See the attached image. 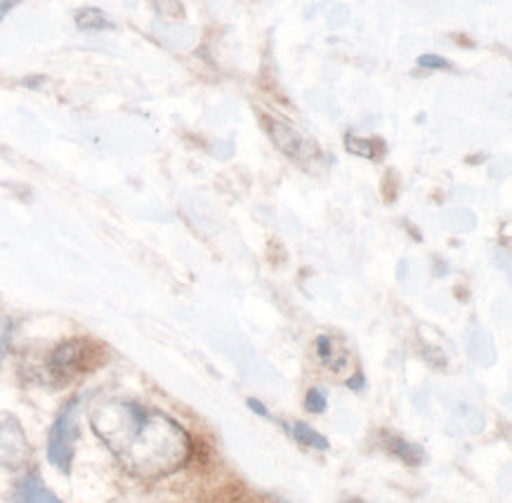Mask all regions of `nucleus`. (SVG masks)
<instances>
[{"label":"nucleus","instance_id":"nucleus-12","mask_svg":"<svg viewBox=\"0 0 512 503\" xmlns=\"http://www.w3.org/2000/svg\"><path fill=\"white\" fill-rule=\"evenodd\" d=\"M418 67L430 69V71H442V69H451V62L444 60L439 55H423L418 57Z\"/></svg>","mask_w":512,"mask_h":503},{"label":"nucleus","instance_id":"nucleus-16","mask_svg":"<svg viewBox=\"0 0 512 503\" xmlns=\"http://www.w3.org/2000/svg\"><path fill=\"white\" fill-rule=\"evenodd\" d=\"M12 8H15V3H3V5H0V19L8 15V10H12Z\"/></svg>","mask_w":512,"mask_h":503},{"label":"nucleus","instance_id":"nucleus-9","mask_svg":"<svg viewBox=\"0 0 512 503\" xmlns=\"http://www.w3.org/2000/svg\"><path fill=\"white\" fill-rule=\"evenodd\" d=\"M291 435L295 437V442L303 444V447L319 449V452H324V449H328V440H326V437L319 435L317 430L307 426V423H293V426H291Z\"/></svg>","mask_w":512,"mask_h":503},{"label":"nucleus","instance_id":"nucleus-8","mask_svg":"<svg viewBox=\"0 0 512 503\" xmlns=\"http://www.w3.org/2000/svg\"><path fill=\"white\" fill-rule=\"evenodd\" d=\"M76 26L81 31H104V29H111V24L107 15H104L102 10L97 8H85V10H78L76 12Z\"/></svg>","mask_w":512,"mask_h":503},{"label":"nucleus","instance_id":"nucleus-6","mask_svg":"<svg viewBox=\"0 0 512 503\" xmlns=\"http://www.w3.org/2000/svg\"><path fill=\"white\" fill-rule=\"evenodd\" d=\"M12 501L15 503H64L59 501L57 496L43 485L41 478H36V475H26V478L19 482Z\"/></svg>","mask_w":512,"mask_h":503},{"label":"nucleus","instance_id":"nucleus-3","mask_svg":"<svg viewBox=\"0 0 512 503\" xmlns=\"http://www.w3.org/2000/svg\"><path fill=\"white\" fill-rule=\"evenodd\" d=\"M78 440V400H71L59 411L48 435V459L62 473H69Z\"/></svg>","mask_w":512,"mask_h":503},{"label":"nucleus","instance_id":"nucleus-4","mask_svg":"<svg viewBox=\"0 0 512 503\" xmlns=\"http://www.w3.org/2000/svg\"><path fill=\"white\" fill-rule=\"evenodd\" d=\"M29 459V442L22 423L12 414L0 411V468H19Z\"/></svg>","mask_w":512,"mask_h":503},{"label":"nucleus","instance_id":"nucleus-5","mask_svg":"<svg viewBox=\"0 0 512 503\" xmlns=\"http://www.w3.org/2000/svg\"><path fill=\"white\" fill-rule=\"evenodd\" d=\"M262 123H265L267 133L272 135L274 145H277L286 156H291V159L300 163L317 159V147H314L307 137L300 135L293 126H288V123L279 119H269V116H262Z\"/></svg>","mask_w":512,"mask_h":503},{"label":"nucleus","instance_id":"nucleus-2","mask_svg":"<svg viewBox=\"0 0 512 503\" xmlns=\"http://www.w3.org/2000/svg\"><path fill=\"white\" fill-rule=\"evenodd\" d=\"M104 362V350L93 341H85V338H76V341L62 343L59 348L52 350L48 359L50 374L57 381H71V378L90 374L95 367H100Z\"/></svg>","mask_w":512,"mask_h":503},{"label":"nucleus","instance_id":"nucleus-7","mask_svg":"<svg viewBox=\"0 0 512 503\" xmlns=\"http://www.w3.org/2000/svg\"><path fill=\"white\" fill-rule=\"evenodd\" d=\"M387 449L397 456L399 461H404L406 466H420L425 459V452L418 444L406 442L404 437H387Z\"/></svg>","mask_w":512,"mask_h":503},{"label":"nucleus","instance_id":"nucleus-14","mask_svg":"<svg viewBox=\"0 0 512 503\" xmlns=\"http://www.w3.org/2000/svg\"><path fill=\"white\" fill-rule=\"evenodd\" d=\"M347 388H350V390H361V388H364V374H361V371H357V374H354L350 381H347Z\"/></svg>","mask_w":512,"mask_h":503},{"label":"nucleus","instance_id":"nucleus-1","mask_svg":"<svg viewBox=\"0 0 512 503\" xmlns=\"http://www.w3.org/2000/svg\"><path fill=\"white\" fill-rule=\"evenodd\" d=\"M95 435L116 461L140 480H159L182 468L192 454L187 430L159 409L130 400H109L95 407Z\"/></svg>","mask_w":512,"mask_h":503},{"label":"nucleus","instance_id":"nucleus-10","mask_svg":"<svg viewBox=\"0 0 512 503\" xmlns=\"http://www.w3.org/2000/svg\"><path fill=\"white\" fill-rule=\"evenodd\" d=\"M317 355L321 362L326 364V367L331 369H340L343 364L336 359V345H333V338L331 336H319L317 338Z\"/></svg>","mask_w":512,"mask_h":503},{"label":"nucleus","instance_id":"nucleus-11","mask_svg":"<svg viewBox=\"0 0 512 503\" xmlns=\"http://www.w3.org/2000/svg\"><path fill=\"white\" fill-rule=\"evenodd\" d=\"M305 404H307V411H312V414H321V411H324L326 404H328L324 390L312 388L310 393H307V397H305Z\"/></svg>","mask_w":512,"mask_h":503},{"label":"nucleus","instance_id":"nucleus-15","mask_svg":"<svg viewBox=\"0 0 512 503\" xmlns=\"http://www.w3.org/2000/svg\"><path fill=\"white\" fill-rule=\"evenodd\" d=\"M248 407H251L255 414H260V416H265V418L269 416V411L265 409V404L258 402V400H248Z\"/></svg>","mask_w":512,"mask_h":503},{"label":"nucleus","instance_id":"nucleus-17","mask_svg":"<svg viewBox=\"0 0 512 503\" xmlns=\"http://www.w3.org/2000/svg\"><path fill=\"white\" fill-rule=\"evenodd\" d=\"M347 503H361V501H347Z\"/></svg>","mask_w":512,"mask_h":503},{"label":"nucleus","instance_id":"nucleus-13","mask_svg":"<svg viewBox=\"0 0 512 503\" xmlns=\"http://www.w3.org/2000/svg\"><path fill=\"white\" fill-rule=\"evenodd\" d=\"M10 336H12V324H10V322H5L3 326H0V364H3L5 352H8Z\"/></svg>","mask_w":512,"mask_h":503}]
</instances>
